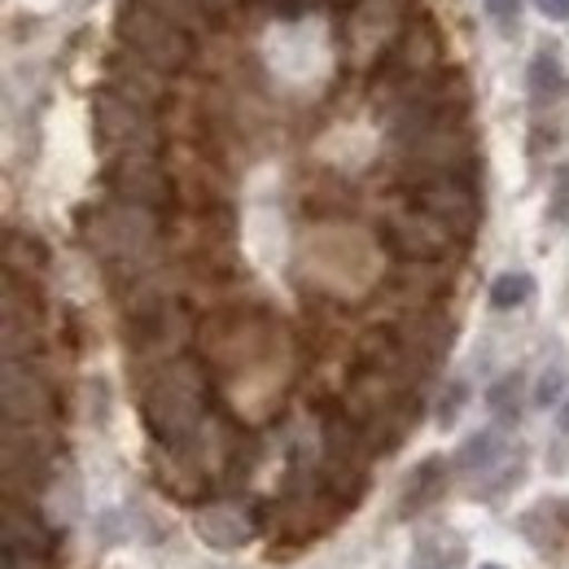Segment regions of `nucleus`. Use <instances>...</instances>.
Returning <instances> with one entry per match:
<instances>
[{
  "label": "nucleus",
  "instance_id": "4be33fe9",
  "mask_svg": "<svg viewBox=\"0 0 569 569\" xmlns=\"http://www.w3.org/2000/svg\"><path fill=\"white\" fill-rule=\"evenodd\" d=\"M561 390H566V368H561V363H552V368L539 377V390H535V399L548 408V403H557V399H561Z\"/></svg>",
  "mask_w": 569,
  "mask_h": 569
},
{
  "label": "nucleus",
  "instance_id": "f03ea898",
  "mask_svg": "<svg viewBox=\"0 0 569 569\" xmlns=\"http://www.w3.org/2000/svg\"><path fill=\"white\" fill-rule=\"evenodd\" d=\"M153 237H158L153 211L128 207V202L97 207V211L88 214V228H83V241L97 250V259L110 272H137V268H144V259L153 250Z\"/></svg>",
  "mask_w": 569,
  "mask_h": 569
},
{
  "label": "nucleus",
  "instance_id": "7ed1b4c3",
  "mask_svg": "<svg viewBox=\"0 0 569 569\" xmlns=\"http://www.w3.org/2000/svg\"><path fill=\"white\" fill-rule=\"evenodd\" d=\"M114 31H119V40H123V49L132 58H141V62H149L153 71L162 74L189 67V58H193V36L184 27H176L167 13H158L153 4H144V0H128L119 9Z\"/></svg>",
  "mask_w": 569,
  "mask_h": 569
},
{
  "label": "nucleus",
  "instance_id": "6ab92c4d",
  "mask_svg": "<svg viewBox=\"0 0 569 569\" xmlns=\"http://www.w3.org/2000/svg\"><path fill=\"white\" fill-rule=\"evenodd\" d=\"M465 403H469V386L465 381H451L447 390H442V399H438V426L451 429L460 421V412H465Z\"/></svg>",
  "mask_w": 569,
  "mask_h": 569
},
{
  "label": "nucleus",
  "instance_id": "aec40b11",
  "mask_svg": "<svg viewBox=\"0 0 569 569\" xmlns=\"http://www.w3.org/2000/svg\"><path fill=\"white\" fill-rule=\"evenodd\" d=\"M548 219H552V223H569V162H566V167H557V176H552Z\"/></svg>",
  "mask_w": 569,
  "mask_h": 569
},
{
  "label": "nucleus",
  "instance_id": "20e7f679",
  "mask_svg": "<svg viewBox=\"0 0 569 569\" xmlns=\"http://www.w3.org/2000/svg\"><path fill=\"white\" fill-rule=\"evenodd\" d=\"M92 128H97V141L110 158H119V153H158V123H153L149 106L114 92V88H101L92 97Z\"/></svg>",
  "mask_w": 569,
  "mask_h": 569
},
{
  "label": "nucleus",
  "instance_id": "423d86ee",
  "mask_svg": "<svg viewBox=\"0 0 569 569\" xmlns=\"http://www.w3.org/2000/svg\"><path fill=\"white\" fill-rule=\"evenodd\" d=\"M417 207L433 214L456 241H469L482 223V198L473 189V176H438V180H421L417 189Z\"/></svg>",
  "mask_w": 569,
  "mask_h": 569
},
{
  "label": "nucleus",
  "instance_id": "4468645a",
  "mask_svg": "<svg viewBox=\"0 0 569 569\" xmlns=\"http://www.w3.org/2000/svg\"><path fill=\"white\" fill-rule=\"evenodd\" d=\"M508 456H512L508 438H503L499 429H482V433H473V438L460 447L456 465H460L469 478H496L499 469L508 465Z\"/></svg>",
  "mask_w": 569,
  "mask_h": 569
},
{
  "label": "nucleus",
  "instance_id": "9b49d317",
  "mask_svg": "<svg viewBox=\"0 0 569 569\" xmlns=\"http://www.w3.org/2000/svg\"><path fill=\"white\" fill-rule=\"evenodd\" d=\"M447 460L442 456H426L408 478H403V491H399V503H395V517L408 521V517H421L426 508H433L442 491H447Z\"/></svg>",
  "mask_w": 569,
  "mask_h": 569
},
{
  "label": "nucleus",
  "instance_id": "f3484780",
  "mask_svg": "<svg viewBox=\"0 0 569 569\" xmlns=\"http://www.w3.org/2000/svg\"><path fill=\"white\" fill-rule=\"evenodd\" d=\"M521 372H508V377H499L496 386H491V395H487V408L496 412L499 421H517V412H521Z\"/></svg>",
  "mask_w": 569,
  "mask_h": 569
},
{
  "label": "nucleus",
  "instance_id": "dca6fc26",
  "mask_svg": "<svg viewBox=\"0 0 569 569\" xmlns=\"http://www.w3.org/2000/svg\"><path fill=\"white\" fill-rule=\"evenodd\" d=\"M530 293H535V277L530 272H503L491 284V307L496 311H517V307L530 302Z\"/></svg>",
  "mask_w": 569,
  "mask_h": 569
},
{
  "label": "nucleus",
  "instance_id": "0eeeda50",
  "mask_svg": "<svg viewBox=\"0 0 569 569\" xmlns=\"http://www.w3.org/2000/svg\"><path fill=\"white\" fill-rule=\"evenodd\" d=\"M386 241H390V250L399 254V259H408V263H438L447 250H451V232L426 214L421 207L417 211H399L386 219Z\"/></svg>",
  "mask_w": 569,
  "mask_h": 569
},
{
  "label": "nucleus",
  "instance_id": "9d476101",
  "mask_svg": "<svg viewBox=\"0 0 569 569\" xmlns=\"http://www.w3.org/2000/svg\"><path fill=\"white\" fill-rule=\"evenodd\" d=\"M517 530L548 557L557 552L561 543H569V499L566 496H552V499H539L535 508H526L517 517Z\"/></svg>",
  "mask_w": 569,
  "mask_h": 569
},
{
  "label": "nucleus",
  "instance_id": "b1692460",
  "mask_svg": "<svg viewBox=\"0 0 569 569\" xmlns=\"http://www.w3.org/2000/svg\"><path fill=\"white\" fill-rule=\"evenodd\" d=\"M548 18H557V22H569V0H535Z\"/></svg>",
  "mask_w": 569,
  "mask_h": 569
},
{
  "label": "nucleus",
  "instance_id": "1a4fd4ad",
  "mask_svg": "<svg viewBox=\"0 0 569 569\" xmlns=\"http://www.w3.org/2000/svg\"><path fill=\"white\" fill-rule=\"evenodd\" d=\"M193 535L214 552H241L246 543H254V521L232 503H211V508H198Z\"/></svg>",
  "mask_w": 569,
  "mask_h": 569
},
{
  "label": "nucleus",
  "instance_id": "a878e982",
  "mask_svg": "<svg viewBox=\"0 0 569 569\" xmlns=\"http://www.w3.org/2000/svg\"><path fill=\"white\" fill-rule=\"evenodd\" d=\"M329 4H338V9H351V4H359V0H329Z\"/></svg>",
  "mask_w": 569,
  "mask_h": 569
},
{
  "label": "nucleus",
  "instance_id": "5701e85b",
  "mask_svg": "<svg viewBox=\"0 0 569 569\" xmlns=\"http://www.w3.org/2000/svg\"><path fill=\"white\" fill-rule=\"evenodd\" d=\"M482 4H487V13H491L499 31H512L517 18H521V0H482Z\"/></svg>",
  "mask_w": 569,
  "mask_h": 569
},
{
  "label": "nucleus",
  "instance_id": "6e6552de",
  "mask_svg": "<svg viewBox=\"0 0 569 569\" xmlns=\"http://www.w3.org/2000/svg\"><path fill=\"white\" fill-rule=\"evenodd\" d=\"M49 412H53L49 386L31 368H18V359H9L4 363V426L31 429L36 421H44Z\"/></svg>",
  "mask_w": 569,
  "mask_h": 569
},
{
  "label": "nucleus",
  "instance_id": "39448f33",
  "mask_svg": "<svg viewBox=\"0 0 569 569\" xmlns=\"http://www.w3.org/2000/svg\"><path fill=\"white\" fill-rule=\"evenodd\" d=\"M106 189L114 202L141 207V211H162L176 198V184L162 167L158 153H119L106 167Z\"/></svg>",
  "mask_w": 569,
  "mask_h": 569
},
{
  "label": "nucleus",
  "instance_id": "f8f14e48",
  "mask_svg": "<svg viewBox=\"0 0 569 569\" xmlns=\"http://www.w3.org/2000/svg\"><path fill=\"white\" fill-rule=\"evenodd\" d=\"M53 543H58V539H53V526H49L44 517H36V512H27V508H18V503L4 508V552H22V557L49 561Z\"/></svg>",
  "mask_w": 569,
  "mask_h": 569
},
{
  "label": "nucleus",
  "instance_id": "393cba45",
  "mask_svg": "<svg viewBox=\"0 0 569 569\" xmlns=\"http://www.w3.org/2000/svg\"><path fill=\"white\" fill-rule=\"evenodd\" d=\"M557 426H561V433H569V399H566V408H561V417H557Z\"/></svg>",
  "mask_w": 569,
  "mask_h": 569
},
{
  "label": "nucleus",
  "instance_id": "2eb2a0df",
  "mask_svg": "<svg viewBox=\"0 0 569 569\" xmlns=\"http://www.w3.org/2000/svg\"><path fill=\"white\" fill-rule=\"evenodd\" d=\"M526 88H530V106H557L561 97H569V74L561 67L557 53H539L526 71Z\"/></svg>",
  "mask_w": 569,
  "mask_h": 569
},
{
  "label": "nucleus",
  "instance_id": "412c9836",
  "mask_svg": "<svg viewBox=\"0 0 569 569\" xmlns=\"http://www.w3.org/2000/svg\"><path fill=\"white\" fill-rule=\"evenodd\" d=\"M259 4H263L272 18H281V22H298V18H307L320 0H259Z\"/></svg>",
  "mask_w": 569,
  "mask_h": 569
},
{
  "label": "nucleus",
  "instance_id": "bb28decb",
  "mask_svg": "<svg viewBox=\"0 0 569 569\" xmlns=\"http://www.w3.org/2000/svg\"><path fill=\"white\" fill-rule=\"evenodd\" d=\"M482 569H503V566H482Z\"/></svg>",
  "mask_w": 569,
  "mask_h": 569
},
{
  "label": "nucleus",
  "instance_id": "a211bd4d",
  "mask_svg": "<svg viewBox=\"0 0 569 569\" xmlns=\"http://www.w3.org/2000/svg\"><path fill=\"white\" fill-rule=\"evenodd\" d=\"M144 4H153L158 13H167V18H171L176 27H184L189 36L202 31V27H207V13H211L207 0H144Z\"/></svg>",
  "mask_w": 569,
  "mask_h": 569
},
{
  "label": "nucleus",
  "instance_id": "f257e3e1",
  "mask_svg": "<svg viewBox=\"0 0 569 569\" xmlns=\"http://www.w3.org/2000/svg\"><path fill=\"white\" fill-rule=\"evenodd\" d=\"M144 426L149 433L171 451L189 456L198 447V426H202V372L193 359H171L153 372L144 386Z\"/></svg>",
  "mask_w": 569,
  "mask_h": 569
},
{
  "label": "nucleus",
  "instance_id": "ddd939ff",
  "mask_svg": "<svg viewBox=\"0 0 569 569\" xmlns=\"http://www.w3.org/2000/svg\"><path fill=\"white\" fill-rule=\"evenodd\" d=\"M110 88H114V92H123V97H132V101H141V106H153V101L167 92L162 71H153L149 62L132 58L128 49H123V58H114V62H110Z\"/></svg>",
  "mask_w": 569,
  "mask_h": 569
}]
</instances>
